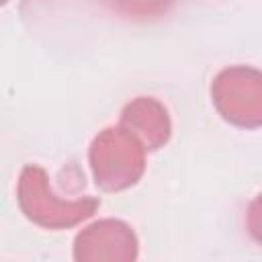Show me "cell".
Here are the masks:
<instances>
[{"mask_svg":"<svg viewBox=\"0 0 262 262\" xmlns=\"http://www.w3.org/2000/svg\"><path fill=\"white\" fill-rule=\"evenodd\" d=\"M16 201L29 221L53 231L76 227L78 223L90 219L100 207V199L96 196H82L74 201L59 199L49 184L47 172L35 164L20 170Z\"/></svg>","mask_w":262,"mask_h":262,"instance_id":"obj_1","label":"cell"},{"mask_svg":"<svg viewBox=\"0 0 262 262\" xmlns=\"http://www.w3.org/2000/svg\"><path fill=\"white\" fill-rule=\"evenodd\" d=\"M88 162L98 188L121 192L141 180L145 172V147L125 127H106L92 139Z\"/></svg>","mask_w":262,"mask_h":262,"instance_id":"obj_2","label":"cell"},{"mask_svg":"<svg viewBox=\"0 0 262 262\" xmlns=\"http://www.w3.org/2000/svg\"><path fill=\"white\" fill-rule=\"evenodd\" d=\"M211 100L229 125L262 127V70L252 66L223 68L211 82Z\"/></svg>","mask_w":262,"mask_h":262,"instance_id":"obj_3","label":"cell"},{"mask_svg":"<svg viewBox=\"0 0 262 262\" xmlns=\"http://www.w3.org/2000/svg\"><path fill=\"white\" fill-rule=\"evenodd\" d=\"M137 256V235L123 219H98L78 231L74 239V260L78 262H133Z\"/></svg>","mask_w":262,"mask_h":262,"instance_id":"obj_4","label":"cell"},{"mask_svg":"<svg viewBox=\"0 0 262 262\" xmlns=\"http://www.w3.org/2000/svg\"><path fill=\"white\" fill-rule=\"evenodd\" d=\"M121 127H125L145 151L164 147L172 135V121L168 108L154 96H137L121 111Z\"/></svg>","mask_w":262,"mask_h":262,"instance_id":"obj_5","label":"cell"},{"mask_svg":"<svg viewBox=\"0 0 262 262\" xmlns=\"http://www.w3.org/2000/svg\"><path fill=\"white\" fill-rule=\"evenodd\" d=\"M104 4L123 18L154 20L164 16L174 6V0H104Z\"/></svg>","mask_w":262,"mask_h":262,"instance_id":"obj_6","label":"cell"},{"mask_svg":"<svg viewBox=\"0 0 262 262\" xmlns=\"http://www.w3.org/2000/svg\"><path fill=\"white\" fill-rule=\"evenodd\" d=\"M246 227H248L250 237L258 246H262V192L256 194L252 199V203L248 205V211H246Z\"/></svg>","mask_w":262,"mask_h":262,"instance_id":"obj_7","label":"cell"}]
</instances>
